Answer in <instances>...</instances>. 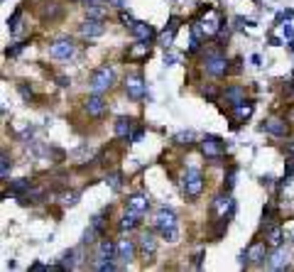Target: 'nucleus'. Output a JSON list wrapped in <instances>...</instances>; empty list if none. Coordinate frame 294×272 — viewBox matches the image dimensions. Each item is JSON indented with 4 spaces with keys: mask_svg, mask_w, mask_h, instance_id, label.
Wrapping results in <instances>:
<instances>
[{
    "mask_svg": "<svg viewBox=\"0 0 294 272\" xmlns=\"http://www.w3.org/2000/svg\"><path fill=\"white\" fill-rule=\"evenodd\" d=\"M113 84H116V71L111 66H98L88 79V89L93 93H103V91L113 89Z\"/></svg>",
    "mask_w": 294,
    "mask_h": 272,
    "instance_id": "nucleus-1",
    "label": "nucleus"
},
{
    "mask_svg": "<svg viewBox=\"0 0 294 272\" xmlns=\"http://www.w3.org/2000/svg\"><path fill=\"white\" fill-rule=\"evenodd\" d=\"M204 69L211 76H223L228 71V59L221 49H211L204 54Z\"/></svg>",
    "mask_w": 294,
    "mask_h": 272,
    "instance_id": "nucleus-2",
    "label": "nucleus"
},
{
    "mask_svg": "<svg viewBox=\"0 0 294 272\" xmlns=\"http://www.w3.org/2000/svg\"><path fill=\"white\" fill-rule=\"evenodd\" d=\"M267 260V241H253L240 255V265H265Z\"/></svg>",
    "mask_w": 294,
    "mask_h": 272,
    "instance_id": "nucleus-3",
    "label": "nucleus"
},
{
    "mask_svg": "<svg viewBox=\"0 0 294 272\" xmlns=\"http://www.w3.org/2000/svg\"><path fill=\"white\" fill-rule=\"evenodd\" d=\"M181 186H184V194H186L189 199L201 196V191H204V177H201V172H199L196 167H189L186 174H184Z\"/></svg>",
    "mask_w": 294,
    "mask_h": 272,
    "instance_id": "nucleus-4",
    "label": "nucleus"
},
{
    "mask_svg": "<svg viewBox=\"0 0 294 272\" xmlns=\"http://www.w3.org/2000/svg\"><path fill=\"white\" fill-rule=\"evenodd\" d=\"M201 152L206 154V159H211V162H221L223 159V140L221 137H216V135H206L204 140H201Z\"/></svg>",
    "mask_w": 294,
    "mask_h": 272,
    "instance_id": "nucleus-5",
    "label": "nucleus"
},
{
    "mask_svg": "<svg viewBox=\"0 0 294 272\" xmlns=\"http://www.w3.org/2000/svg\"><path fill=\"white\" fill-rule=\"evenodd\" d=\"M125 93L133 98V101H143L145 98V79H143V74H130V76H125Z\"/></svg>",
    "mask_w": 294,
    "mask_h": 272,
    "instance_id": "nucleus-6",
    "label": "nucleus"
},
{
    "mask_svg": "<svg viewBox=\"0 0 294 272\" xmlns=\"http://www.w3.org/2000/svg\"><path fill=\"white\" fill-rule=\"evenodd\" d=\"M149 49H152V44H149V39H138L130 49H128V59L130 61H138V64H143V61L149 57Z\"/></svg>",
    "mask_w": 294,
    "mask_h": 272,
    "instance_id": "nucleus-7",
    "label": "nucleus"
},
{
    "mask_svg": "<svg viewBox=\"0 0 294 272\" xmlns=\"http://www.w3.org/2000/svg\"><path fill=\"white\" fill-rule=\"evenodd\" d=\"M49 54L54 57V59H69L71 54H74V39H57L52 47H49Z\"/></svg>",
    "mask_w": 294,
    "mask_h": 272,
    "instance_id": "nucleus-8",
    "label": "nucleus"
},
{
    "mask_svg": "<svg viewBox=\"0 0 294 272\" xmlns=\"http://www.w3.org/2000/svg\"><path fill=\"white\" fill-rule=\"evenodd\" d=\"M263 130L267 135H275V137H285L290 133V125L282 121V118H267L263 123Z\"/></svg>",
    "mask_w": 294,
    "mask_h": 272,
    "instance_id": "nucleus-9",
    "label": "nucleus"
},
{
    "mask_svg": "<svg viewBox=\"0 0 294 272\" xmlns=\"http://www.w3.org/2000/svg\"><path fill=\"white\" fill-rule=\"evenodd\" d=\"M290 265V253L285 248H277L270 258H267V268L270 270H285Z\"/></svg>",
    "mask_w": 294,
    "mask_h": 272,
    "instance_id": "nucleus-10",
    "label": "nucleus"
},
{
    "mask_svg": "<svg viewBox=\"0 0 294 272\" xmlns=\"http://www.w3.org/2000/svg\"><path fill=\"white\" fill-rule=\"evenodd\" d=\"M79 30H81L84 37H101V34L106 32V25H103L101 20H96V17H86Z\"/></svg>",
    "mask_w": 294,
    "mask_h": 272,
    "instance_id": "nucleus-11",
    "label": "nucleus"
},
{
    "mask_svg": "<svg viewBox=\"0 0 294 272\" xmlns=\"http://www.w3.org/2000/svg\"><path fill=\"white\" fill-rule=\"evenodd\" d=\"M116 258H118V245L113 241H108V238H103V241L98 243L96 263H98V260H116Z\"/></svg>",
    "mask_w": 294,
    "mask_h": 272,
    "instance_id": "nucleus-12",
    "label": "nucleus"
},
{
    "mask_svg": "<svg viewBox=\"0 0 294 272\" xmlns=\"http://www.w3.org/2000/svg\"><path fill=\"white\" fill-rule=\"evenodd\" d=\"M154 226H157V231H164V228L176 226V213L172 209H159L157 216H154Z\"/></svg>",
    "mask_w": 294,
    "mask_h": 272,
    "instance_id": "nucleus-13",
    "label": "nucleus"
},
{
    "mask_svg": "<svg viewBox=\"0 0 294 272\" xmlns=\"http://www.w3.org/2000/svg\"><path fill=\"white\" fill-rule=\"evenodd\" d=\"M125 206H128L130 211L145 213L147 209H149V199H147L145 194H140V191H135V194H130V196H128V201H125Z\"/></svg>",
    "mask_w": 294,
    "mask_h": 272,
    "instance_id": "nucleus-14",
    "label": "nucleus"
},
{
    "mask_svg": "<svg viewBox=\"0 0 294 272\" xmlns=\"http://www.w3.org/2000/svg\"><path fill=\"white\" fill-rule=\"evenodd\" d=\"M138 245H140L143 258H145V260H152V255H154V250H157V241H154V236H152V233H143L140 241H138Z\"/></svg>",
    "mask_w": 294,
    "mask_h": 272,
    "instance_id": "nucleus-15",
    "label": "nucleus"
},
{
    "mask_svg": "<svg viewBox=\"0 0 294 272\" xmlns=\"http://www.w3.org/2000/svg\"><path fill=\"white\" fill-rule=\"evenodd\" d=\"M86 111H88V116H103V111H106V101L98 96V93H93V96H88L86 98Z\"/></svg>",
    "mask_w": 294,
    "mask_h": 272,
    "instance_id": "nucleus-16",
    "label": "nucleus"
},
{
    "mask_svg": "<svg viewBox=\"0 0 294 272\" xmlns=\"http://www.w3.org/2000/svg\"><path fill=\"white\" fill-rule=\"evenodd\" d=\"M118 258L123 263H130L135 258V243L130 238H120V243H118Z\"/></svg>",
    "mask_w": 294,
    "mask_h": 272,
    "instance_id": "nucleus-17",
    "label": "nucleus"
},
{
    "mask_svg": "<svg viewBox=\"0 0 294 272\" xmlns=\"http://www.w3.org/2000/svg\"><path fill=\"white\" fill-rule=\"evenodd\" d=\"M138 226H140V213L130 211V209H128V213H125L120 221H118V228H120L123 233H125V231H133V228H138Z\"/></svg>",
    "mask_w": 294,
    "mask_h": 272,
    "instance_id": "nucleus-18",
    "label": "nucleus"
},
{
    "mask_svg": "<svg viewBox=\"0 0 294 272\" xmlns=\"http://www.w3.org/2000/svg\"><path fill=\"white\" fill-rule=\"evenodd\" d=\"M130 133H133V118L130 116H120L116 121V135L120 137V140H130Z\"/></svg>",
    "mask_w": 294,
    "mask_h": 272,
    "instance_id": "nucleus-19",
    "label": "nucleus"
},
{
    "mask_svg": "<svg viewBox=\"0 0 294 272\" xmlns=\"http://www.w3.org/2000/svg\"><path fill=\"white\" fill-rule=\"evenodd\" d=\"M265 241H267V245L280 248V245H282V228H280V226H275V223L265 226Z\"/></svg>",
    "mask_w": 294,
    "mask_h": 272,
    "instance_id": "nucleus-20",
    "label": "nucleus"
},
{
    "mask_svg": "<svg viewBox=\"0 0 294 272\" xmlns=\"http://www.w3.org/2000/svg\"><path fill=\"white\" fill-rule=\"evenodd\" d=\"M223 101H228L231 106H238V103L245 101V91L240 89V86H228V89L223 91Z\"/></svg>",
    "mask_w": 294,
    "mask_h": 272,
    "instance_id": "nucleus-21",
    "label": "nucleus"
},
{
    "mask_svg": "<svg viewBox=\"0 0 294 272\" xmlns=\"http://www.w3.org/2000/svg\"><path fill=\"white\" fill-rule=\"evenodd\" d=\"M176 30H179V17H172V20H169V27H164V32L159 34V42H162L164 47H169V44L174 42Z\"/></svg>",
    "mask_w": 294,
    "mask_h": 272,
    "instance_id": "nucleus-22",
    "label": "nucleus"
},
{
    "mask_svg": "<svg viewBox=\"0 0 294 272\" xmlns=\"http://www.w3.org/2000/svg\"><path fill=\"white\" fill-rule=\"evenodd\" d=\"M130 32L135 34V39H149L154 30H152V25H147V22H135V25H130Z\"/></svg>",
    "mask_w": 294,
    "mask_h": 272,
    "instance_id": "nucleus-23",
    "label": "nucleus"
},
{
    "mask_svg": "<svg viewBox=\"0 0 294 272\" xmlns=\"http://www.w3.org/2000/svg\"><path fill=\"white\" fill-rule=\"evenodd\" d=\"M29 189H32V181H29V179H15V181H10V191H12L15 196H27Z\"/></svg>",
    "mask_w": 294,
    "mask_h": 272,
    "instance_id": "nucleus-24",
    "label": "nucleus"
},
{
    "mask_svg": "<svg viewBox=\"0 0 294 272\" xmlns=\"http://www.w3.org/2000/svg\"><path fill=\"white\" fill-rule=\"evenodd\" d=\"M235 108V118L238 121H245V118H250L253 116V101H243V103H238V106H233Z\"/></svg>",
    "mask_w": 294,
    "mask_h": 272,
    "instance_id": "nucleus-25",
    "label": "nucleus"
},
{
    "mask_svg": "<svg viewBox=\"0 0 294 272\" xmlns=\"http://www.w3.org/2000/svg\"><path fill=\"white\" fill-rule=\"evenodd\" d=\"M194 137H196V133H194V130H181V133H176V135H174V142H176V145H191V142H194Z\"/></svg>",
    "mask_w": 294,
    "mask_h": 272,
    "instance_id": "nucleus-26",
    "label": "nucleus"
},
{
    "mask_svg": "<svg viewBox=\"0 0 294 272\" xmlns=\"http://www.w3.org/2000/svg\"><path fill=\"white\" fill-rule=\"evenodd\" d=\"M74 255H76V250H66V253H64V255L59 258V265H61V270H71V268L76 265Z\"/></svg>",
    "mask_w": 294,
    "mask_h": 272,
    "instance_id": "nucleus-27",
    "label": "nucleus"
},
{
    "mask_svg": "<svg viewBox=\"0 0 294 272\" xmlns=\"http://www.w3.org/2000/svg\"><path fill=\"white\" fill-rule=\"evenodd\" d=\"M10 169H12V159H10V154H7V152H2V162H0V177H2V179H7V177H10Z\"/></svg>",
    "mask_w": 294,
    "mask_h": 272,
    "instance_id": "nucleus-28",
    "label": "nucleus"
},
{
    "mask_svg": "<svg viewBox=\"0 0 294 272\" xmlns=\"http://www.w3.org/2000/svg\"><path fill=\"white\" fill-rule=\"evenodd\" d=\"M159 233H162V238H164V241H169V243L179 241V228H176V226H172V228H164V231H159Z\"/></svg>",
    "mask_w": 294,
    "mask_h": 272,
    "instance_id": "nucleus-29",
    "label": "nucleus"
},
{
    "mask_svg": "<svg viewBox=\"0 0 294 272\" xmlns=\"http://www.w3.org/2000/svg\"><path fill=\"white\" fill-rule=\"evenodd\" d=\"M76 201H79V191H66V194L61 196V204H64V206H74Z\"/></svg>",
    "mask_w": 294,
    "mask_h": 272,
    "instance_id": "nucleus-30",
    "label": "nucleus"
},
{
    "mask_svg": "<svg viewBox=\"0 0 294 272\" xmlns=\"http://www.w3.org/2000/svg\"><path fill=\"white\" fill-rule=\"evenodd\" d=\"M96 236H101V231H98L96 226H91V228H86V233H84L81 243H96Z\"/></svg>",
    "mask_w": 294,
    "mask_h": 272,
    "instance_id": "nucleus-31",
    "label": "nucleus"
},
{
    "mask_svg": "<svg viewBox=\"0 0 294 272\" xmlns=\"http://www.w3.org/2000/svg\"><path fill=\"white\" fill-rule=\"evenodd\" d=\"M20 15H22V10H15V12H12V17H7V30H10V32H17Z\"/></svg>",
    "mask_w": 294,
    "mask_h": 272,
    "instance_id": "nucleus-32",
    "label": "nucleus"
},
{
    "mask_svg": "<svg viewBox=\"0 0 294 272\" xmlns=\"http://www.w3.org/2000/svg\"><path fill=\"white\" fill-rule=\"evenodd\" d=\"M88 17H96V20H103L106 17V12L98 7V5H88V12H86Z\"/></svg>",
    "mask_w": 294,
    "mask_h": 272,
    "instance_id": "nucleus-33",
    "label": "nucleus"
},
{
    "mask_svg": "<svg viewBox=\"0 0 294 272\" xmlns=\"http://www.w3.org/2000/svg\"><path fill=\"white\" fill-rule=\"evenodd\" d=\"M96 270H103V272L116 270V263H113V260H98V263H96Z\"/></svg>",
    "mask_w": 294,
    "mask_h": 272,
    "instance_id": "nucleus-34",
    "label": "nucleus"
},
{
    "mask_svg": "<svg viewBox=\"0 0 294 272\" xmlns=\"http://www.w3.org/2000/svg\"><path fill=\"white\" fill-rule=\"evenodd\" d=\"M233 184H235V167H231L228 169V177H226V191H231Z\"/></svg>",
    "mask_w": 294,
    "mask_h": 272,
    "instance_id": "nucleus-35",
    "label": "nucleus"
},
{
    "mask_svg": "<svg viewBox=\"0 0 294 272\" xmlns=\"http://www.w3.org/2000/svg\"><path fill=\"white\" fill-rule=\"evenodd\" d=\"M120 22H123V25H128V27H130V25H135V17H133V15H130V12H125V10H123V12H120Z\"/></svg>",
    "mask_w": 294,
    "mask_h": 272,
    "instance_id": "nucleus-36",
    "label": "nucleus"
},
{
    "mask_svg": "<svg viewBox=\"0 0 294 272\" xmlns=\"http://www.w3.org/2000/svg\"><path fill=\"white\" fill-rule=\"evenodd\" d=\"M108 184H111L113 191H120V174H111V177H108Z\"/></svg>",
    "mask_w": 294,
    "mask_h": 272,
    "instance_id": "nucleus-37",
    "label": "nucleus"
},
{
    "mask_svg": "<svg viewBox=\"0 0 294 272\" xmlns=\"http://www.w3.org/2000/svg\"><path fill=\"white\" fill-rule=\"evenodd\" d=\"M143 135H145V130H143V128L133 130V135H130V142H140V140H143Z\"/></svg>",
    "mask_w": 294,
    "mask_h": 272,
    "instance_id": "nucleus-38",
    "label": "nucleus"
},
{
    "mask_svg": "<svg viewBox=\"0 0 294 272\" xmlns=\"http://www.w3.org/2000/svg\"><path fill=\"white\" fill-rule=\"evenodd\" d=\"M17 91L22 93V98H25V101H32V89H27L25 84H20V86H17Z\"/></svg>",
    "mask_w": 294,
    "mask_h": 272,
    "instance_id": "nucleus-39",
    "label": "nucleus"
},
{
    "mask_svg": "<svg viewBox=\"0 0 294 272\" xmlns=\"http://www.w3.org/2000/svg\"><path fill=\"white\" fill-rule=\"evenodd\" d=\"M277 20H280V22H282V20H294V10H285V12H280ZM282 25H285V22H282Z\"/></svg>",
    "mask_w": 294,
    "mask_h": 272,
    "instance_id": "nucleus-40",
    "label": "nucleus"
},
{
    "mask_svg": "<svg viewBox=\"0 0 294 272\" xmlns=\"http://www.w3.org/2000/svg\"><path fill=\"white\" fill-rule=\"evenodd\" d=\"M174 64H179L176 54H164V66H174Z\"/></svg>",
    "mask_w": 294,
    "mask_h": 272,
    "instance_id": "nucleus-41",
    "label": "nucleus"
},
{
    "mask_svg": "<svg viewBox=\"0 0 294 272\" xmlns=\"http://www.w3.org/2000/svg\"><path fill=\"white\" fill-rule=\"evenodd\" d=\"M201 263H204V250H199V253L194 255V260H191V265H194V268H201Z\"/></svg>",
    "mask_w": 294,
    "mask_h": 272,
    "instance_id": "nucleus-42",
    "label": "nucleus"
},
{
    "mask_svg": "<svg viewBox=\"0 0 294 272\" xmlns=\"http://www.w3.org/2000/svg\"><path fill=\"white\" fill-rule=\"evenodd\" d=\"M285 37H287V42H292V39H294V30H292V25H285Z\"/></svg>",
    "mask_w": 294,
    "mask_h": 272,
    "instance_id": "nucleus-43",
    "label": "nucleus"
},
{
    "mask_svg": "<svg viewBox=\"0 0 294 272\" xmlns=\"http://www.w3.org/2000/svg\"><path fill=\"white\" fill-rule=\"evenodd\" d=\"M108 2H111L113 7H125V2H128V0H108Z\"/></svg>",
    "mask_w": 294,
    "mask_h": 272,
    "instance_id": "nucleus-44",
    "label": "nucleus"
},
{
    "mask_svg": "<svg viewBox=\"0 0 294 272\" xmlns=\"http://www.w3.org/2000/svg\"><path fill=\"white\" fill-rule=\"evenodd\" d=\"M57 84L59 86H69V79L66 76H57Z\"/></svg>",
    "mask_w": 294,
    "mask_h": 272,
    "instance_id": "nucleus-45",
    "label": "nucleus"
},
{
    "mask_svg": "<svg viewBox=\"0 0 294 272\" xmlns=\"http://www.w3.org/2000/svg\"><path fill=\"white\" fill-rule=\"evenodd\" d=\"M250 61H253L255 66H260V64H263V61H260V54H253V57H250Z\"/></svg>",
    "mask_w": 294,
    "mask_h": 272,
    "instance_id": "nucleus-46",
    "label": "nucleus"
},
{
    "mask_svg": "<svg viewBox=\"0 0 294 272\" xmlns=\"http://www.w3.org/2000/svg\"><path fill=\"white\" fill-rule=\"evenodd\" d=\"M270 44H275V47H277V44H282V39H280V37H275V34H272V37H270Z\"/></svg>",
    "mask_w": 294,
    "mask_h": 272,
    "instance_id": "nucleus-47",
    "label": "nucleus"
},
{
    "mask_svg": "<svg viewBox=\"0 0 294 272\" xmlns=\"http://www.w3.org/2000/svg\"><path fill=\"white\" fill-rule=\"evenodd\" d=\"M204 96H208V98H216V91H213V89H206Z\"/></svg>",
    "mask_w": 294,
    "mask_h": 272,
    "instance_id": "nucleus-48",
    "label": "nucleus"
},
{
    "mask_svg": "<svg viewBox=\"0 0 294 272\" xmlns=\"http://www.w3.org/2000/svg\"><path fill=\"white\" fill-rule=\"evenodd\" d=\"M285 150H287V152H292V154H294V140H292V142H287V145H285Z\"/></svg>",
    "mask_w": 294,
    "mask_h": 272,
    "instance_id": "nucleus-49",
    "label": "nucleus"
},
{
    "mask_svg": "<svg viewBox=\"0 0 294 272\" xmlns=\"http://www.w3.org/2000/svg\"><path fill=\"white\" fill-rule=\"evenodd\" d=\"M71 2H84V0H71Z\"/></svg>",
    "mask_w": 294,
    "mask_h": 272,
    "instance_id": "nucleus-50",
    "label": "nucleus"
},
{
    "mask_svg": "<svg viewBox=\"0 0 294 272\" xmlns=\"http://www.w3.org/2000/svg\"><path fill=\"white\" fill-rule=\"evenodd\" d=\"M292 238H294V236H292Z\"/></svg>",
    "mask_w": 294,
    "mask_h": 272,
    "instance_id": "nucleus-51",
    "label": "nucleus"
}]
</instances>
